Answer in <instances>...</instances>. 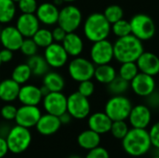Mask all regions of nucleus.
<instances>
[{
    "mask_svg": "<svg viewBox=\"0 0 159 158\" xmlns=\"http://www.w3.org/2000/svg\"><path fill=\"white\" fill-rule=\"evenodd\" d=\"M122 147L125 153L132 157H141L146 155L152 147L149 132L145 129H129L122 140Z\"/></svg>",
    "mask_w": 159,
    "mask_h": 158,
    "instance_id": "obj_1",
    "label": "nucleus"
},
{
    "mask_svg": "<svg viewBox=\"0 0 159 158\" xmlns=\"http://www.w3.org/2000/svg\"><path fill=\"white\" fill-rule=\"evenodd\" d=\"M143 51V41L133 34L119 37L114 43V58L120 63L137 61Z\"/></svg>",
    "mask_w": 159,
    "mask_h": 158,
    "instance_id": "obj_2",
    "label": "nucleus"
},
{
    "mask_svg": "<svg viewBox=\"0 0 159 158\" xmlns=\"http://www.w3.org/2000/svg\"><path fill=\"white\" fill-rule=\"evenodd\" d=\"M83 31L86 38L94 43L108 38L111 34V23L106 20L103 13L94 12L89 15L84 21Z\"/></svg>",
    "mask_w": 159,
    "mask_h": 158,
    "instance_id": "obj_3",
    "label": "nucleus"
},
{
    "mask_svg": "<svg viewBox=\"0 0 159 158\" xmlns=\"http://www.w3.org/2000/svg\"><path fill=\"white\" fill-rule=\"evenodd\" d=\"M6 140L9 152L18 155L29 148L32 142V134L29 129L16 125L7 131Z\"/></svg>",
    "mask_w": 159,
    "mask_h": 158,
    "instance_id": "obj_4",
    "label": "nucleus"
},
{
    "mask_svg": "<svg viewBox=\"0 0 159 158\" xmlns=\"http://www.w3.org/2000/svg\"><path fill=\"white\" fill-rule=\"evenodd\" d=\"M132 109V103L124 95H113L105 103L104 113L112 121L127 120Z\"/></svg>",
    "mask_w": 159,
    "mask_h": 158,
    "instance_id": "obj_5",
    "label": "nucleus"
},
{
    "mask_svg": "<svg viewBox=\"0 0 159 158\" xmlns=\"http://www.w3.org/2000/svg\"><path fill=\"white\" fill-rule=\"evenodd\" d=\"M131 27V34L139 38L141 41L152 39L156 34V23L154 20L147 14H135L129 20Z\"/></svg>",
    "mask_w": 159,
    "mask_h": 158,
    "instance_id": "obj_6",
    "label": "nucleus"
},
{
    "mask_svg": "<svg viewBox=\"0 0 159 158\" xmlns=\"http://www.w3.org/2000/svg\"><path fill=\"white\" fill-rule=\"evenodd\" d=\"M96 65L89 59L83 57H75L68 64V74L70 77L76 81L82 82L94 77Z\"/></svg>",
    "mask_w": 159,
    "mask_h": 158,
    "instance_id": "obj_7",
    "label": "nucleus"
},
{
    "mask_svg": "<svg viewBox=\"0 0 159 158\" xmlns=\"http://www.w3.org/2000/svg\"><path fill=\"white\" fill-rule=\"evenodd\" d=\"M83 15L81 10L75 5H67L60 9L58 25L66 33L75 32L82 24Z\"/></svg>",
    "mask_w": 159,
    "mask_h": 158,
    "instance_id": "obj_8",
    "label": "nucleus"
},
{
    "mask_svg": "<svg viewBox=\"0 0 159 158\" xmlns=\"http://www.w3.org/2000/svg\"><path fill=\"white\" fill-rule=\"evenodd\" d=\"M67 112L75 119H85L90 113L89 98L75 91L67 97Z\"/></svg>",
    "mask_w": 159,
    "mask_h": 158,
    "instance_id": "obj_9",
    "label": "nucleus"
},
{
    "mask_svg": "<svg viewBox=\"0 0 159 158\" xmlns=\"http://www.w3.org/2000/svg\"><path fill=\"white\" fill-rule=\"evenodd\" d=\"M90 61L95 65L108 64L114 58V44L108 39L94 42L90 48Z\"/></svg>",
    "mask_w": 159,
    "mask_h": 158,
    "instance_id": "obj_10",
    "label": "nucleus"
},
{
    "mask_svg": "<svg viewBox=\"0 0 159 158\" xmlns=\"http://www.w3.org/2000/svg\"><path fill=\"white\" fill-rule=\"evenodd\" d=\"M43 107L46 113L60 116L67 111V97L61 92H48L43 97Z\"/></svg>",
    "mask_w": 159,
    "mask_h": 158,
    "instance_id": "obj_11",
    "label": "nucleus"
},
{
    "mask_svg": "<svg viewBox=\"0 0 159 158\" xmlns=\"http://www.w3.org/2000/svg\"><path fill=\"white\" fill-rule=\"evenodd\" d=\"M44 49V58L47 61L49 67L61 68L67 63L69 55L65 51L61 43L53 42Z\"/></svg>",
    "mask_w": 159,
    "mask_h": 158,
    "instance_id": "obj_12",
    "label": "nucleus"
},
{
    "mask_svg": "<svg viewBox=\"0 0 159 158\" xmlns=\"http://www.w3.org/2000/svg\"><path fill=\"white\" fill-rule=\"evenodd\" d=\"M41 115V111L37 106L21 105L17 110L15 122L19 126L31 129L36 126Z\"/></svg>",
    "mask_w": 159,
    "mask_h": 158,
    "instance_id": "obj_13",
    "label": "nucleus"
},
{
    "mask_svg": "<svg viewBox=\"0 0 159 158\" xmlns=\"http://www.w3.org/2000/svg\"><path fill=\"white\" fill-rule=\"evenodd\" d=\"M132 91L140 97H148L156 90L154 76L140 72L130 82Z\"/></svg>",
    "mask_w": 159,
    "mask_h": 158,
    "instance_id": "obj_14",
    "label": "nucleus"
},
{
    "mask_svg": "<svg viewBox=\"0 0 159 158\" xmlns=\"http://www.w3.org/2000/svg\"><path fill=\"white\" fill-rule=\"evenodd\" d=\"M128 119L132 128L146 129L152 120V112L147 105L138 104L132 106Z\"/></svg>",
    "mask_w": 159,
    "mask_h": 158,
    "instance_id": "obj_15",
    "label": "nucleus"
},
{
    "mask_svg": "<svg viewBox=\"0 0 159 158\" xmlns=\"http://www.w3.org/2000/svg\"><path fill=\"white\" fill-rule=\"evenodd\" d=\"M24 37L13 25H7L1 30L0 34V43L3 47L10 49L12 51L20 50V47L22 44Z\"/></svg>",
    "mask_w": 159,
    "mask_h": 158,
    "instance_id": "obj_16",
    "label": "nucleus"
},
{
    "mask_svg": "<svg viewBox=\"0 0 159 158\" xmlns=\"http://www.w3.org/2000/svg\"><path fill=\"white\" fill-rule=\"evenodd\" d=\"M34 14L37 17L40 24H44L46 26H53L58 23L60 9L54 3L44 2L38 5Z\"/></svg>",
    "mask_w": 159,
    "mask_h": 158,
    "instance_id": "obj_17",
    "label": "nucleus"
},
{
    "mask_svg": "<svg viewBox=\"0 0 159 158\" xmlns=\"http://www.w3.org/2000/svg\"><path fill=\"white\" fill-rule=\"evenodd\" d=\"M15 26L24 38H32L40 28V22L35 14L21 13L17 18Z\"/></svg>",
    "mask_w": 159,
    "mask_h": 158,
    "instance_id": "obj_18",
    "label": "nucleus"
},
{
    "mask_svg": "<svg viewBox=\"0 0 159 158\" xmlns=\"http://www.w3.org/2000/svg\"><path fill=\"white\" fill-rule=\"evenodd\" d=\"M18 100L22 105L37 106L43 100V94L40 88L32 84H24L20 86Z\"/></svg>",
    "mask_w": 159,
    "mask_h": 158,
    "instance_id": "obj_19",
    "label": "nucleus"
},
{
    "mask_svg": "<svg viewBox=\"0 0 159 158\" xmlns=\"http://www.w3.org/2000/svg\"><path fill=\"white\" fill-rule=\"evenodd\" d=\"M140 72L155 76L159 74V57L153 52L143 51L136 61Z\"/></svg>",
    "mask_w": 159,
    "mask_h": 158,
    "instance_id": "obj_20",
    "label": "nucleus"
},
{
    "mask_svg": "<svg viewBox=\"0 0 159 158\" xmlns=\"http://www.w3.org/2000/svg\"><path fill=\"white\" fill-rule=\"evenodd\" d=\"M61 127V123L60 121L59 116L45 114L42 115L35 126L36 130L44 136H50L55 134Z\"/></svg>",
    "mask_w": 159,
    "mask_h": 158,
    "instance_id": "obj_21",
    "label": "nucleus"
},
{
    "mask_svg": "<svg viewBox=\"0 0 159 158\" xmlns=\"http://www.w3.org/2000/svg\"><path fill=\"white\" fill-rule=\"evenodd\" d=\"M112 119L104 112H97L89 116V129L99 133L100 135L110 132L112 127Z\"/></svg>",
    "mask_w": 159,
    "mask_h": 158,
    "instance_id": "obj_22",
    "label": "nucleus"
},
{
    "mask_svg": "<svg viewBox=\"0 0 159 158\" xmlns=\"http://www.w3.org/2000/svg\"><path fill=\"white\" fill-rule=\"evenodd\" d=\"M65 51L71 57H78L84 50V42L79 34L75 32L67 33L63 41L61 42Z\"/></svg>",
    "mask_w": 159,
    "mask_h": 158,
    "instance_id": "obj_23",
    "label": "nucleus"
},
{
    "mask_svg": "<svg viewBox=\"0 0 159 158\" xmlns=\"http://www.w3.org/2000/svg\"><path fill=\"white\" fill-rule=\"evenodd\" d=\"M20 85L12 78H7L0 82V100L5 102H12L18 100Z\"/></svg>",
    "mask_w": 159,
    "mask_h": 158,
    "instance_id": "obj_24",
    "label": "nucleus"
},
{
    "mask_svg": "<svg viewBox=\"0 0 159 158\" xmlns=\"http://www.w3.org/2000/svg\"><path fill=\"white\" fill-rule=\"evenodd\" d=\"M77 143L78 145L85 150H91L98 146L101 143V135L90 129L82 131L77 137Z\"/></svg>",
    "mask_w": 159,
    "mask_h": 158,
    "instance_id": "obj_25",
    "label": "nucleus"
},
{
    "mask_svg": "<svg viewBox=\"0 0 159 158\" xmlns=\"http://www.w3.org/2000/svg\"><path fill=\"white\" fill-rule=\"evenodd\" d=\"M43 86L49 92L62 91L65 87L63 76L57 72H48L43 76Z\"/></svg>",
    "mask_w": 159,
    "mask_h": 158,
    "instance_id": "obj_26",
    "label": "nucleus"
},
{
    "mask_svg": "<svg viewBox=\"0 0 159 158\" xmlns=\"http://www.w3.org/2000/svg\"><path fill=\"white\" fill-rule=\"evenodd\" d=\"M117 76L116 71L110 63L96 65L94 72V78L101 84L108 85Z\"/></svg>",
    "mask_w": 159,
    "mask_h": 158,
    "instance_id": "obj_27",
    "label": "nucleus"
},
{
    "mask_svg": "<svg viewBox=\"0 0 159 158\" xmlns=\"http://www.w3.org/2000/svg\"><path fill=\"white\" fill-rule=\"evenodd\" d=\"M26 63L29 65L32 74L34 76H44L49 69V65L48 64L44 56H40L38 54L29 57Z\"/></svg>",
    "mask_w": 159,
    "mask_h": 158,
    "instance_id": "obj_28",
    "label": "nucleus"
},
{
    "mask_svg": "<svg viewBox=\"0 0 159 158\" xmlns=\"http://www.w3.org/2000/svg\"><path fill=\"white\" fill-rule=\"evenodd\" d=\"M17 12L16 3L12 0H0V23L7 24L11 22Z\"/></svg>",
    "mask_w": 159,
    "mask_h": 158,
    "instance_id": "obj_29",
    "label": "nucleus"
},
{
    "mask_svg": "<svg viewBox=\"0 0 159 158\" xmlns=\"http://www.w3.org/2000/svg\"><path fill=\"white\" fill-rule=\"evenodd\" d=\"M32 71L27 63H20L18 64L11 73V78L19 83L20 86L26 84L30 78L32 77Z\"/></svg>",
    "mask_w": 159,
    "mask_h": 158,
    "instance_id": "obj_30",
    "label": "nucleus"
},
{
    "mask_svg": "<svg viewBox=\"0 0 159 158\" xmlns=\"http://www.w3.org/2000/svg\"><path fill=\"white\" fill-rule=\"evenodd\" d=\"M32 38L35 42L37 47L42 48H46L54 42L51 31L47 28H39L32 36Z\"/></svg>",
    "mask_w": 159,
    "mask_h": 158,
    "instance_id": "obj_31",
    "label": "nucleus"
},
{
    "mask_svg": "<svg viewBox=\"0 0 159 158\" xmlns=\"http://www.w3.org/2000/svg\"><path fill=\"white\" fill-rule=\"evenodd\" d=\"M140 73L136 61H128L121 63L118 71V76L121 78L131 82V80Z\"/></svg>",
    "mask_w": 159,
    "mask_h": 158,
    "instance_id": "obj_32",
    "label": "nucleus"
},
{
    "mask_svg": "<svg viewBox=\"0 0 159 158\" xmlns=\"http://www.w3.org/2000/svg\"><path fill=\"white\" fill-rule=\"evenodd\" d=\"M107 86H108V90L112 95H123L130 88V82L117 75Z\"/></svg>",
    "mask_w": 159,
    "mask_h": 158,
    "instance_id": "obj_33",
    "label": "nucleus"
},
{
    "mask_svg": "<svg viewBox=\"0 0 159 158\" xmlns=\"http://www.w3.org/2000/svg\"><path fill=\"white\" fill-rule=\"evenodd\" d=\"M111 32L116 36H117V38L131 34V27L129 20L121 19L116 21L115 23L111 24Z\"/></svg>",
    "mask_w": 159,
    "mask_h": 158,
    "instance_id": "obj_34",
    "label": "nucleus"
},
{
    "mask_svg": "<svg viewBox=\"0 0 159 158\" xmlns=\"http://www.w3.org/2000/svg\"><path fill=\"white\" fill-rule=\"evenodd\" d=\"M103 15L106 18V20L111 23H115L116 21L123 19L124 16V10L123 8L118 5H110L106 7V8L103 11Z\"/></svg>",
    "mask_w": 159,
    "mask_h": 158,
    "instance_id": "obj_35",
    "label": "nucleus"
},
{
    "mask_svg": "<svg viewBox=\"0 0 159 158\" xmlns=\"http://www.w3.org/2000/svg\"><path fill=\"white\" fill-rule=\"evenodd\" d=\"M129 125L126 123V120H119V121H113L110 132L115 139L123 140L127 133L129 132Z\"/></svg>",
    "mask_w": 159,
    "mask_h": 158,
    "instance_id": "obj_36",
    "label": "nucleus"
},
{
    "mask_svg": "<svg viewBox=\"0 0 159 158\" xmlns=\"http://www.w3.org/2000/svg\"><path fill=\"white\" fill-rule=\"evenodd\" d=\"M20 50L24 56H27L29 58L37 54L38 47L33 40V38H24L20 47Z\"/></svg>",
    "mask_w": 159,
    "mask_h": 158,
    "instance_id": "obj_37",
    "label": "nucleus"
},
{
    "mask_svg": "<svg viewBox=\"0 0 159 158\" xmlns=\"http://www.w3.org/2000/svg\"><path fill=\"white\" fill-rule=\"evenodd\" d=\"M37 7L38 4L36 0H19L17 2V7L21 13L34 14Z\"/></svg>",
    "mask_w": 159,
    "mask_h": 158,
    "instance_id": "obj_38",
    "label": "nucleus"
},
{
    "mask_svg": "<svg viewBox=\"0 0 159 158\" xmlns=\"http://www.w3.org/2000/svg\"><path fill=\"white\" fill-rule=\"evenodd\" d=\"M94 91H95V85L91 81V79L79 82V85L77 88V92H79L81 95H83L87 98H89L94 93Z\"/></svg>",
    "mask_w": 159,
    "mask_h": 158,
    "instance_id": "obj_39",
    "label": "nucleus"
},
{
    "mask_svg": "<svg viewBox=\"0 0 159 158\" xmlns=\"http://www.w3.org/2000/svg\"><path fill=\"white\" fill-rule=\"evenodd\" d=\"M17 110L18 108L15 107L13 104H10L7 102V104L4 105L1 110H0V114L1 116L7 121H11V120H15L16 117V114H17Z\"/></svg>",
    "mask_w": 159,
    "mask_h": 158,
    "instance_id": "obj_40",
    "label": "nucleus"
},
{
    "mask_svg": "<svg viewBox=\"0 0 159 158\" xmlns=\"http://www.w3.org/2000/svg\"><path fill=\"white\" fill-rule=\"evenodd\" d=\"M85 158H110V155L105 148L98 146L94 149L89 150Z\"/></svg>",
    "mask_w": 159,
    "mask_h": 158,
    "instance_id": "obj_41",
    "label": "nucleus"
},
{
    "mask_svg": "<svg viewBox=\"0 0 159 158\" xmlns=\"http://www.w3.org/2000/svg\"><path fill=\"white\" fill-rule=\"evenodd\" d=\"M148 132H149V137L151 140L152 146H154L156 149H159V121L155 123L151 127Z\"/></svg>",
    "mask_w": 159,
    "mask_h": 158,
    "instance_id": "obj_42",
    "label": "nucleus"
},
{
    "mask_svg": "<svg viewBox=\"0 0 159 158\" xmlns=\"http://www.w3.org/2000/svg\"><path fill=\"white\" fill-rule=\"evenodd\" d=\"M51 33H52V37H53V40H54V42H57V43H61L62 41H63V39H64V37H65V35H66V32H65V30L64 29H62L61 26H57V27H55L52 31H51Z\"/></svg>",
    "mask_w": 159,
    "mask_h": 158,
    "instance_id": "obj_43",
    "label": "nucleus"
},
{
    "mask_svg": "<svg viewBox=\"0 0 159 158\" xmlns=\"http://www.w3.org/2000/svg\"><path fill=\"white\" fill-rule=\"evenodd\" d=\"M13 52L14 51L5 48V47L3 49H1L0 50V59H1L2 63H7V62L11 61L13 59V56H14Z\"/></svg>",
    "mask_w": 159,
    "mask_h": 158,
    "instance_id": "obj_44",
    "label": "nucleus"
},
{
    "mask_svg": "<svg viewBox=\"0 0 159 158\" xmlns=\"http://www.w3.org/2000/svg\"><path fill=\"white\" fill-rule=\"evenodd\" d=\"M9 152L6 138L0 137V158H4Z\"/></svg>",
    "mask_w": 159,
    "mask_h": 158,
    "instance_id": "obj_45",
    "label": "nucleus"
},
{
    "mask_svg": "<svg viewBox=\"0 0 159 158\" xmlns=\"http://www.w3.org/2000/svg\"><path fill=\"white\" fill-rule=\"evenodd\" d=\"M59 118H60V121H61V125H67V124H69L71 121H72V116H71V115L66 111L65 113H63L62 115H61L60 116H59Z\"/></svg>",
    "mask_w": 159,
    "mask_h": 158,
    "instance_id": "obj_46",
    "label": "nucleus"
},
{
    "mask_svg": "<svg viewBox=\"0 0 159 158\" xmlns=\"http://www.w3.org/2000/svg\"><path fill=\"white\" fill-rule=\"evenodd\" d=\"M60 1L65 2V3H73V2H75V1H76V0H60Z\"/></svg>",
    "mask_w": 159,
    "mask_h": 158,
    "instance_id": "obj_47",
    "label": "nucleus"
},
{
    "mask_svg": "<svg viewBox=\"0 0 159 158\" xmlns=\"http://www.w3.org/2000/svg\"><path fill=\"white\" fill-rule=\"evenodd\" d=\"M68 158H82V157H81V156H79L74 155V156H69Z\"/></svg>",
    "mask_w": 159,
    "mask_h": 158,
    "instance_id": "obj_48",
    "label": "nucleus"
},
{
    "mask_svg": "<svg viewBox=\"0 0 159 158\" xmlns=\"http://www.w3.org/2000/svg\"><path fill=\"white\" fill-rule=\"evenodd\" d=\"M152 158H159V156H157V155H156L155 156H153Z\"/></svg>",
    "mask_w": 159,
    "mask_h": 158,
    "instance_id": "obj_49",
    "label": "nucleus"
},
{
    "mask_svg": "<svg viewBox=\"0 0 159 158\" xmlns=\"http://www.w3.org/2000/svg\"><path fill=\"white\" fill-rule=\"evenodd\" d=\"M12 1H14V2H15V3H17V2H18V1H19V0H12Z\"/></svg>",
    "mask_w": 159,
    "mask_h": 158,
    "instance_id": "obj_50",
    "label": "nucleus"
},
{
    "mask_svg": "<svg viewBox=\"0 0 159 158\" xmlns=\"http://www.w3.org/2000/svg\"><path fill=\"white\" fill-rule=\"evenodd\" d=\"M2 64V61H1V59H0V65Z\"/></svg>",
    "mask_w": 159,
    "mask_h": 158,
    "instance_id": "obj_51",
    "label": "nucleus"
},
{
    "mask_svg": "<svg viewBox=\"0 0 159 158\" xmlns=\"http://www.w3.org/2000/svg\"><path fill=\"white\" fill-rule=\"evenodd\" d=\"M1 30H2V29H1V28H0V34H1Z\"/></svg>",
    "mask_w": 159,
    "mask_h": 158,
    "instance_id": "obj_52",
    "label": "nucleus"
}]
</instances>
